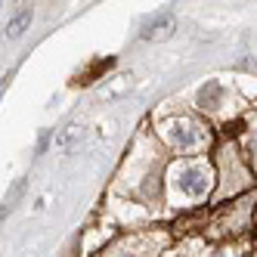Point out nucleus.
Listing matches in <instances>:
<instances>
[{"label":"nucleus","instance_id":"obj_1","mask_svg":"<svg viewBox=\"0 0 257 257\" xmlns=\"http://www.w3.org/2000/svg\"><path fill=\"white\" fill-rule=\"evenodd\" d=\"M177 186L183 195H189V198H201L208 189H211V174L205 168H183L177 174Z\"/></svg>","mask_w":257,"mask_h":257},{"label":"nucleus","instance_id":"obj_9","mask_svg":"<svg viewBox=\"0 0 257 257\" xmlns=\"http://www.w3.org/2000/svg\"><path fill=\"white\" fill-rule=\"evenodd\" d=\"M4 84H7V78H0V90H4Z\"/></svg>","mask_w":257,"mask_h":257},{"label":"nucleus","instance_id":"obj_6","mask_svg":"<svg viewBox=\"0 0 257 257\" xmlns=\"http://www.w3.org/2000/svg\"><path fill=\"white\" fill-rule=\"evenodd\" d=\"M81 137H84V127H78V124H71V127H65V131L56 137V146L62 152H75V146L81 143Z\"/></svg>","mask_w":257,"mask_h":257},{"label":"nucleus","instance_id":"obj_7","mask_svg":"<svg viewBox=\"0 0 257 257\" xmlns=\"http://www.w3.org/2000/svg\"><path fill=\"white\" fill-rule=\"evenodd\" d=\"M22 192H25V180H16V186L7 192V198H4V208H0V220H4L16 205H19V198H22Z\"/></svg>","mask_w":257,"mask_h":257},{"label":"nucleus","instance_id":"obj_8","mask_svg":"<svg viewBox=\"0 0 257 257\" xmlns=\"http://www.w3.org/2000/svg\"><path fill=\"white\" fill-rule=\"evenodd\" d=\"M47 143H50V134H41V143H38V155L47 149Z\"/></svg>","mask_w":257,"mask_h":257},{"label":"nucleus","instance_id":"obj_4","mask_svg":"<svg viewBox=\"0 0 257 257\" xmlns=\"http://www.w3.org/2000/svg\"><path fill=\"white\" fill-rule=\"evenodd\" d=\"M31 19H34V10H31V7H22L16 16H10V22H7V38H10V41L22 38L25 28L31 25Z\"/></svg>","mask_w":257,"mask_h":257},{"label":"nucleus","instance_id":"obj_5","mask_svg":"<svg viewBox=\"0 0 257 257\" xmlns=\"http://www.w3.org/2000/svg\"><path fill=\"white\" fill-rule=\"evenodd\" d=\"M220 96H223V87H220V81H208L205 87L198 90L195 105H201V108H217V105H220Z\"/></svg>","mask_w":257,"mask_h":257},{"label":"nucleus","instance_id":"obj_3","mask_svg":"<svg viewBox=\"0 0 257 257\" xmlns=\"http://www.w3.org/2000/svg\"><path fill=\"white\" fill-rule=\"evenodd\" d=\"M201 140H205V134H201L198 124H192V121H174L171 124V143L177 149H195V146H201Z\"/></svg>","mask_w":257,"mask_h":257},{"label":"nucleus","instance_id":"obj_2","mask_svg":"<svg viewBox=\"0 0 257 257\" xmlns=\"http://www.w3.org/2000/svg\"><path fill=\"white\" fill-rule=\"evenodd\" d=\"M174 31H177V16L174 13H155L143 22L140 38L143 41H168Z\"/></svg>","mask_w":257,"mask_h":257}]
</instances>
